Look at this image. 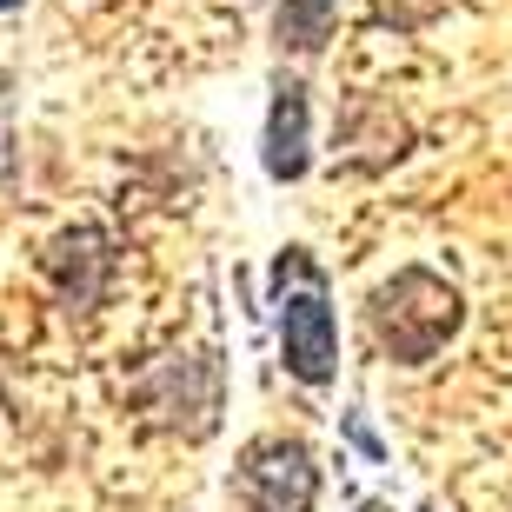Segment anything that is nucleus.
<instances>
[{"instance_id":"1","label":"nucleus","mask_w":512,"mask_h":512,"mask_svg":"<svg viewBox=\"0 0 512 512\" xmlns=\"http://www.w3.org/2000/svg\"><path fill=\"white\" fill-rule=\"evenodd\" d=\"M459 320H466L459 286H446L439 273H426V266H399L393 280L373 286V300H366L373 346L399 366H426L439 346L459 333Z\"/></svg>"},{"instance_id":"2","label":"nucleus","mask_w":512,"mask_h":512,"mask_svg":"<svg viewBox=\"0 0 512 512\" xmlns=\"http://www.w3.org/2000/svg\"><path fill=\"white\" fill-rule=\"evenodd\" d=\"M233 499H240V512H313V499H320L313 446L286 433L253 439L233 466Z\"/></svg>"},{"instance_id":"3","label":"nucleus","mask_w":512,"mask_h":512,"mask_svg":"<svg viewBox=\"0 0 512 512\" xmlns=\"http://www.w3.org/2000/svg\"><path fill=\"white\" fill-rule=\"evenodd\" d=\"M280 360L300 386H333V373H340V320L326 306L320 273H306L300 293L280 300Z\"/></svg>"},{"instance_id":"4","label":"nucleus","mask_w":512,"mask_h":512,"mask_svg":"<svg viewBox=\"0 0 512 512\" xmlns=\"http://www.w3.org/2000/svg\"><path fill=\"white\" fill-rule=\"evenodd\" d=\"M260 167L266 180H306L313 173V100L300 80H273V107H266V133H260Z\"/></svg>"},{"instance_id":"5","label":"nucleus","mask_w":512,"mask_h":512,"mask_svg":"<svg viewBox=\"0 0 512 512\" xmlns=\"http://www.w3.org/2000/svg\"><path fill=\"white\" fill-rule=\"evenodd\" d=\"M333 20H340L333 0H280V14H273V40H280L286 54H320L326 40H333Z\"/></svg>"},{"instance_id":"6","label":"nucleus","mask_w":512,"mask_h":512,"mask_svg":"<svg viewBox=\"0 0 512 512\" xmlns=\"http://www.w3.org/2000/svg\"><path fill=\"white\" fill-rule=\"evenodd\" d=\"M7 107H14V80L0 74V153H7Z\"/></svg>"},{"instance_id":"7","label":"nucleus","mask_w":512,"mask_h":512,"mask_svg":"<svg viewBox=\"0 0 512 512\" xmlns=\"http://www.w3.org/2000/svg\"><path fill=\"white\" fill-rule=\"evenodd\" d=\"M360 512H393V506H360Z\"/></svg>"},{"instance_id":"8","label":"nucleus","mask_w":512,"mask_h":512,"mask_svg":"<svg viewBox=\"0 0 512 512\" xmlns=\"http://www.w3.org/2000/svg\"><path fill=\"white\" fill-rule=\"evenodd\" d=\"M7 7H20V0H0V14H7Z\"/></svg>"}]
</instances>
